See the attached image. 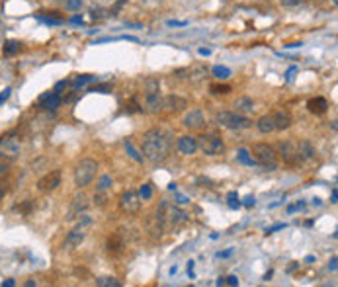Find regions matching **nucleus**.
<instances>
[{
	"label": "nucleus",
	"mask_w": 338,
	"mask_h": 287,
	"mask_svg": "<svg viewBox=\"0 0 338 287\" xmlns=\"http://www.w3.org/2000/svg\"><path fill=\"white\" fill-rule=\"evenodd\" d=\"M307 110L311 111V113H315V115H323V113H327V110H329V102H327V98H323V96L311 98V100L307 102Z\"/></svg>",
	"instance_id": "nucleus-20"
},
{
	"label": "nucleus",
	"mask_w": 338,
	"mask_h": 287,
	"mask_svg": "<svg viewBox=\"0 0 338 287\" xmlns=\"http://www.w3.org/2000/svg\"><path fill=\"white\" fill-rule=\"evenodd\" d=\"M213 74H215L217 78H229V76H231V70H229L227 66H215V68H213Z\"/></svg>",
	"instance_id": "nucleus-30"
},
{
	"label": "nucleus",
	"mask_w": 338,
	"mask_h": 287,
	"mask_svg": "<svg viewBox=\"0 0 338 287\" xmlns=\"http://www.w3.org/2000/svg\"><path fill=\"white\" fill-rule=\"evenodd\" d=\"M2 198H4V190L0 188V201H2Z\"/></svg>",
	"instance_id": "nucleus-49"
},
{
	"label": "nucleus",
	"mask_w": 338,
	"mask_h": 287,
	"mask_svg": "<svg viewBox=\"0 0 338 287\" xmlns=\"http://www.w3.org/2000/svg\"><path fill=\"white\" fill-rule=\"evenodd\" d=\"M225 284H229V286H239V278H237V276H229V278H225Z\"/></svg>",
	"instance_id": "nucleus-39"
},
{
	"label": "nucleus",
	"mask_w": 338,
	"mask_h": 287,
	"mask_svg": "<svg viewBox=\"0 0 338 287\" xmlns=\"http://www.w3.org/2000/svg\"><path fill=\"white\" fill-rule=\"evenodd\" d=\"M227 199H229V207H231V209H237V207H241V201H239V196H237L235 192H231V194L227 196Z\"/></svg>",
	"instance_id": "nucleus-32"
},
{
	"label": "nucleus",
	"mask_w": 338,
	"mask_h": 287,
	"mask_svg": "<svg viewBox=\"0 0 338 287\" xmlns=\"http://www.w3.org/2000/svg\"><path fill=\"white\" fill-rule=\"evenodd\" d=\"M84 237H86V233H84V227L82 225H76L70 233L67 235V239H65V246L67 248H74V246H80V243L84 241Z\"/></svg>",
	"instance_id": "nucleus-18"
},
{
	"label": "nucleus",
	"mask_w": 338,
	"mask_h": 287,
	"mask_svg": "<svg viewBox=\"0 0 338 287\" xmlns=\"http://www.w3.org/2000/svg\"><path fill=\"white\" fill-rule=\"evenodd\" d=\"M110 90H112L110 84H102V86H94V88H90V92H110Z\"/></svg>",
	"instance_id": "nucleus-38"
},
{
	"label": "nucleus",
	"mask_w": 338,
	"mask_h": 287,
	"mask_svg": "<svg viewBox=\"0 0 338 287\" xmlns=\"http://www.w3.org/2000/svg\"><path fill=\"white\" fill-rule=\"evenodd\" d=\"M178 151H180L182 155H194L196 151H198V139L196 137H192V135H184L178 139Z\"/></svg>",
	"instance_id": "nucleus-17"
},
{
	"label": "nucleus",
	"mask_w": 338,
	"mask_h": 287,
	"mask_svg": "<svg viewBox=\"0 0 338 287\" xmlns=\"http://www.w3.org/2000/svg\"><path fill=\"white\" fill-rule=\"evenodd\" d=\"M141 149L151 162H162L170 153V135L162 129H151L143 135Z\"/></svg>",
	"instance_id": "nucleus-1"
},
{
	"label": "nucleus",
	"mask_w": 338,
	"mask_h": 287,
	"mask_svg": "<svg viewBox=\"0 0 338 287\" xmlns=\"http://www.w3.org/2000/svg\"><path fill=\"white\" fill-rule=\"evenodd\" d=\"M67 86H68V80H61V82H57V84H55V90H53V92H57V94H59L61 90H65Z\"/></svg>",
	"instance_id": "nucleus-37"
},
{
	"label": "nucleus",
	"mask_w": 338,
	"mask_h": 287,
	"mask_svg": "<svg viewBox=\"0 0 338 287\" xmlns=\"http://www.w3.org/2000/svg\"><path fill=\"white\" fill-rule=\"evenodd\" d=\"M252 155L268 170H276V166H278V153H276L274 147L266 145V143H256V145H252Z\"/></svg>",
	"instance_id": "nucleus-4"
},
{
	"label": "nucleus",
	"mask_w": 338,
	"mask_h": 287,
	"mask_svg": "<svg viewBox=\"0 0 338 287\" xmlns=\"http://www.w3.org/2000/svg\"><path fill=\"white\" fill-rule=\"evenodd\" d=\"M256 127H258V131L264 133V135L276 131V125H274V115H262V117L256 121Z\"/></svg>",
	"instance_id": "nucleus-23"
},
{
	"label": "nucleus",
	"mask_w": 338,
	"mask_h": 287,
	"mask_svg": "<svg viewBox=\"0 0 338 287\" xmlns=\"http://www.w3.org/2000/svg\"><path fill=\"white\" fill-rule=\"evenodd\" d=\"M86 207H88V198H86L84 194H76V196L72 198V203H70V209H68L67 219L68 221H72V219L80 217V213H84V211H86Z\"/></svg>",
	"instance_id": "nucleus-11"
},
{
	"label": "nucleus",
	"mask_w": 338,
	"mask_h": 287,
	"mask_svg": "<svg viewBox=\"0 0 338 287\" xmlns=\"http://www.w3.org/2000/svg\"><path fill=\"white\" fill-rule=\"evenodd\" d=\"M245 205H247V207H250V205H254V198H252V196H248V198L245 199Z\"/></svg>",
	"instance_id": "nucleus-45"
},
{
	"label": "nucleus",
	"mask_w": 338,
	"mask_h": 287,
	"mask_svg": "<svg viewBox=\"0 0 338 287\" xmlns=\"http://www.w3.org/2000/svg\"><path fill=\"white\" fill-rule=\"evenodd\" d=\"M284 227H286V225H282V223H280V225H274V227H270V229H266V233L270 235V233H274V231H280V229H284Z\"/></svg>",
	"instance_id": "nucleus-41"
},
{
	"label": "nucleus",
	"mask_w": 338,
	"mask_h": 287,
	"mask_svg": "<svg viewBox=\"0 0 338 287\" xmlns=\"http://www.w3.org/2000/svg\"><path fill=\"white\" fill-rule=\"evenodd\" d=\"M231 90L233 88H231L229 84H211V86H209V92L215 94V96H227Z\"/></svg>",
	"instance_id": "nucleus-26"
},
{
	"label": "nucleus",
	"mask_w": 338,
	"mask_h": 287,
	"mask_svg": "<svg viewBox=\"0 0 338 287\" xmlns=\"http://www.w3.org/2000/svg\"><path fill=\"white\" fill-rule=\"evenodd\" d=\"M145 110L149 113H158L162 110V94L157 78H147L145 82Z\"/></svg>",
	"instance_id": "nucleus-3"
},
{
	"label": "nucleus",
	"mask_w": 338,
	"mask_h": 287,
	"mask_svg": "<svg viewBox=\"0 0 338 287\" xmlns=\"http://www.w3.org/2000/svg\"><path fill=\"white\" fill-rule=\"evenodd\" d=\"M184 127L188 129H203L205 127V115L202 110H192L184 117Z\"/></svg>",
	"instance_id": "nucleus-13"
},
{
	"label": "nucleus",
	"mask_w": 338,
	"mask_h": 287,
	"mask_svg": "<svg viewBox=\"0 0 338 287\" xmlns=\"http://www.w3.org/2000/svg\"><path fill=\"white\" fill-rule=\"evenodd\" d=\"M20 45L22 43H18V41H12V39H10V41H6V43H4L2 53H4V55H14V53H18V51L22 49Z\"/></svg>",
	"instance_id": "nucleus-25"
},
{
	"label": "nucleus",
	"mask_w": 338,
	"mask_h": 287,
	"mask_svg": "<svg viewBox=\"0 0 338 287\" xmlns=\"http://www.w3.org/2000/svg\"><path fill=\"white\" fill-rule=\"evenodd\" d=\"M18 155H20V143H18V139H14V137L0 139V156H4L8 160H14Z\"/></svg>",
	"instance_id": "nucleus-9"
},
{
	"label": "nucleus",
	"mask_w": 338,
	"mask_h": 287,
	"mask_svg": "<svg viewBox=\"0 0 338 287\" xmlns=\"http://www.w3.org/2000/svg\"><path fill=\"white\" fill-rule=\"evenodd\" d=\"M106 250H108V254L113 256V258L121 256V254H123V250H125V241H123V237H121L119 233L110 235V237H108V241H106Z\"/></svg>",
	"instance_id": "nucleus-12"
},
{
	"label": "nucleus",
	"mask_w": 338,
	"mask_h": 287,
	"mask_svg": "<svg viewBox=\"0 0 338 287\" xmlns=\"http://www.w3.org/2000/svg\"><path fill=\"white\" fill-rule=\"evenodd\" d=\"M110 186H112V178H110V176H102V178H100V182H98V192H106Z\"/></svg>",
	"instance_id": "nucleus-31"
},
{
	"label": "nucleus",
	"mask_w": 338,
	"mask_h": 287,
	"mask_svg": "<svg viewBox=\"0 0 338 287\" xmlns=\"http://www.w3.org/2000/svg\"><path fill=\"white\" fill-rule=\"evenodd\" d=\"M237 156H239V160H241V162H245V164H254V160H252V158L248 156V153L245 151V149H241Z\"/></svg>",
	"instance_id": "nucleus-34"
},
{
	"label": "nucleus",
	"mask_w": 338,
	"mask_h": 287,
	"mask_svg": "<svg viewBox=\"0 0 338 287\" xmlns=\"http://www.w3.org/2000/svg\"><path fill=\"white\" fill-rule=\"evenodd\" d=\"M215 121L231 131H241V129H248L252 127V119H248L247 115H241L237 111H219L215 115Z\"/></svg>",
	"instance_id": "nucleus-2"
},
{
	"label": "nucleus",
	"mask_w": 338,
	"mask_h": 287,
	"mask_svg": "<svg viewBox=\"0 0 338 287\" xmlns=\"http://www.w3.org/2000/svg\"><path fill=\"white\" fill-rule=\"evenodd\" d=\"M61 96L57 94V92H47L43 94L41 98H39V102H37V106L41 108V110H57L59 106H61Z\"/></svg>",
	"instance_id": "nucleus-14"
},
{
	"label": "nucleus",
	"mask_w": 338,
	"mask_h": 287,
	"mask_svg": "<svg viewBox=\"0 0 338 287\" xmlns=\"http://www.w3.org/2000/svg\"><path fill=\"white\" fill-rule=\"evenodd\" d=\"M92 80H94L92 74H82V76H76V78L72 80V84H74V88H80V86H84L86 82H92Z\"/></svg>",
	"instance_id": "nucleus-27"
},
{
	"label": "nucleus",
	"mask_w": 338,
	"mask_h": 287,
	"mask_svg": "<svg viewBox=\"0 0 338 287\" xmlns=\"http://www.w3.org/2000/svg\"><path fill=\"white\" fill-rule=\"evenodd\" d=\"M207 72H209V70H207V66L205 65H196V66H192V68H188V70H186L188 80H190L192 84H198V82L205 80Z\"/></svg>",
	"instance_id": "nucleus-21"
},
{
	"label": "nucleus",
	"mask_w": 338,
	"mask_h": 287,
	"mask_svg": "<svg viewBox=\"0 0 338 287\" xmlns=\"http://www.w3.org/2000/svg\"><path fill=\"white\" fill-rule=\"evenodd\" d=\"M162 108H166L168 111H182L184 108H188V102L182 96L170 94V96L162 98Z\"/></svg>",
	"instance_id": "nucleus-15"
},
{
	"label": "nucleus",
	"mask_w": 338,
	"mask_h": 287,
	"mask_svg": "<svg viewBox=\"0 0 338 287\" xmlns=\"http://www.w3.org/2000/svg\"><path fill=\"white\" fill-rule=\"evenodd\" d=\"M125 149H127L129 156H131V158H133L135 162H143V156L139 155L135 149H133V143H131V141H125Z\"/></svg>",
	"instance_id": "nucleus-28"
},
{
	"label": "nucleus",
	"mask_w": 338,
	"mask_h": 287,
	"mask_svg": "<svg viewBox=\"0 0 338 287\" xmlns=\"http://www.w3.org/2000/svg\"><path fill=\"white\" fill-rule=\"evenodd\" d=\"M151 194H153V192H151V186H149V184H145V186L141 188V192H139V198L149 199L151 198Z\"/></svg>",
	"instance_id": "nucleus-35"
},
{
	"label": "nucleus",
	"mask_w": 338,
	"mask_h": 287,
	"mask_svg": "<svg viewBox=\"0 0 338 287\" xmlns=\"http://www.w3.org/2000/svg\"><path fill=\"white\" fill-rule=\"evenodd\" d=\"M96 170H98L96 160H92V158L80 160L78 166H76V170H74V184H76L78 188L88 186L92 180H94V176H96Z\"/></svg>",
	"instance_id": "nucleus-5"
},
{
	"label": "nucleus",
	"mask_w": 338,
	"mask_h": 287,
	"mask_svg": "<svg viewBox=\"0 0 338 287\" xmlns=\"http://www.w3.org/2000/svg\"><path fill=\"white\" fill-rule=\"evenodd\" d=\"M94 201H96L98 205H104V201H106V198H104V196H98V198L94 196Z\"/></svg>",
	"instance_id": "nucleus-42"
},
{
	"label": "nucleus",
	"mask_w": 338,
	"mask_h": 287,
	"mask_svg": "<svg viewBox=\"0 0 338 287\" xmlns=\"http://www.w3.org/2000/svg\"><path fill=\"white\" fill-rule=\"evenodd\" d=\"M119 207H121V211L123 213H127V215H135L137 211L141 209V198L137 196L135 192H125L121 199H119Z\"/></svg>",
	"instance_id": "nucleus-8"
},
{
	"label": "nucleus",
	"mask_w": 338,
	"mask_h": 287,
	"mask_svg": "<svg viewBox=\"0 0 338 287\" xmlns=\"http://www.w3.org/2000/svg\"><path fill=\"white\" fill-rule=\"evenodd\" d=\"M276 153L282 156L284 164H288V166H297V164L301 162L295 141H282V143L278 145V151H276Z\"/></svg>",
	"instance_id": "nucleus-7"
},
{
	"label": "nucleus",
	"mask_w": 338,
	"mask_h": 287,
	"mask_svg": "<svg viewBox=\"0 0 338 287\" xmlns=\"http://www.w3.org/2000/svg\"><path fill=\"white\" fill-rule=\"evenodd\" d=\"M284 6H297V4H301L303 0H280Z\"/></svg>",
	"instance_id": "nucleus-40"
},
{
	"label": "nucleus",
	"mask_w": 338,
	"mask_h": 287,
	"mask_svg": "<svg viewBox=\"0 0 338 287\" xmlns=\"http://www.w3.org/2000/svg\"><path fill=\"white\" fill-rule=\"evenodd\" d=\"M217 286H225V278H219V280H217Z\"/></svg>",
	"instance_id": "nucleus-48"
},
{
	"label": "nucleus",
	"mask_w": 338,
	"mask_h": 287,
	"mask_svg": "<svg viewBox=\"0 0 338 287\" xmlns=\"http://www.w3.org/2000/svg\"><path fill=\"white\" fill-rule=\"evenodd\" d=\"M231 252H233V248H231V250H227V252H219V258H227V256H231Z\"/></svg>",
	"instance_id": "nucleus-46"
},
{
	"label": "nucleus",
	"mask_w": 338,
	"mask_h": 287,
	"mask_svg": "<svg viewBox=\"0 0 338 287\" xmlns=\"http://www.w3.org/2000/svg\"><path fill=\"white\" fill-rule=\"evenodd\" d=\"M329 270L337 272V258H333V260H331V264H329Z\"/></svg>",
	"instance_id": "nucleus-43"
},
{
	"label": "nucleus",
	"mask_w": 338,
	"mask_h": 287,
	"mask_svg": "<svg viewBox=\"0 0 338 287\" xmlns=\"http://www.w3.org/2000/svg\"><path fill=\"white\" fill-rule=\"evenodd\" d=\"M31 205H33V201H29V199H27V201H25L23 205H20L18 209H20L22 213H29V209H31Z\"/></svg>",
	"instance_id": "nucleus-36"
},
{
	"label": "nucleus",
	"mask_w": 338,
	"mask_h": 287,
	"mask_svg": "<svg viewBox=\"0 0 338 287\" xmlns=\"http://www.w3.org/2000/svg\"><path fill=\"white\" fill-rule=\"evenodd\" d=\"M96 286L98 287H121V284H119L115 278L106 276V278H96Z\"/></svg>",
	"instance_id": "nucleus-24"
},
{
	"label": "nucleus",
	"mask_w": 338,
	"mask_h": 287,
	"mask_svg": "<svg viewBox=\"0 0 338 287\" xmlns=\"http://www.w3.org/2000/svg\"><path fill=\"white\" fill-rule=\"evenodd\" d=\"M235 111L241 113V115L252 113V111H254V102H252V98H248V96L237 98V100H235Z\"/></svg>",
	"instance_id": "nucleus-22"
},
{
	"label": "nucleus",
	"mask_w": 338,
	"mask_h": 287,
	"mask_svg": "<svg viewBox=\"0 0 338 287\" xmlns=\"http://www.w3.org/2000/svg\"><path fill=\"white\" fill-rule=\"evenodd\" d=\"M198 149L202 151L203 155L217 156L225 151V145H223V141H221L219 137H215V135H202V137H198Z\"/></svg>",
	"instance_id": "nucleus-6"
},
{
	"label": "nucleus",
	"mask_w": 338,
	"mask_h": 287,
	"mask_svg": "<svg viewBox=\"0 0 338 287\" xmlns=\"http://www.w3.org/2000/svg\"><path fill=\"white\" fill-rule=\"evenodd\" d=\"M8 96H10V90H4V94H0V104H2V102H4Z\"/></svg>",
	"instance_id": "nucleus-44"
},
{
	"label": "nucleus",
	"mask_w": 338,
	"mask_h": 287,
	"mask_svg": "<svg viewBox=\"0 0 338 287\" xmlns=\"http://www.w3.org/2000/svg\"><path fill=\"white\" fill-rule=\"evenodd\" d=\"M2 286H4V287H12V286H14V282H12V280H6Z\"/></svg>",
	"instance_id": "nucleus-47"
},
{
	"label": "nucleus",
	"mask_w": 338,
	"mask_h": 287,
	"mask_svg": "<svg viewBox=\"0 0 338 287\" xmlns=\"http://www.w3.org/2000/svg\"><path fill=\"white\" fill-rule=\"evenodd\" d=\"M274 125L276 129L284 131V129H290L292 127V113L288 110H280L274 113Z\"/></svg>",
	"instance_id": "nucleus-19"
},
{
	"label": "nucleus",
	"mask_w": 338,
	"mask_h": 287,
	"mask_svg": "<svg viewBox=\"0 0 338 287\" xmlns=\"http://www.w3.org/2000/svg\"><path fill=\"white\" fill-rule=\"evenodd\" d=\"M80 6H82V0H67L65 2L67 10H80Z\"/></svg>",
	"instance_id": "nucleus-33"
},
{
	"label": "nucleus",
	"mask_w": 338,
	"mask_h": 287,
	"mask_svg": "<svg viewBox=\"0 0 338 287\" xmlns=\"http://www.w3.org/2000/svg\"><path fill=\"white\" fill-rule=\"evenodd\" d=\"M59 186H61V170H51L43 178H39V182H37L39 192H53Z\"/></svg>",
	"instance_id": "nucleus-10"
},
{
	"label": "nucleus",
	"mask_w": 338,
	"mask_h": 287,
	"mask_svg": "<svg viewBox=\"0 0 338 287\" xmlns=\"http://www.w3.org/2000/svg\"><path fill=\"white\" fill-rule=\"evenodd\" d=\"M90 16L92 20H104V18L108 16V10H104V8H92Z\"/></svg>",
	"instance_id": "nucleus-29"
},
{
	"label": "nucleus",
	"mask_w": 338,
	"mask_h": 287,
	"mask_svg": "<svg viewBox=\"0 0 338 287\" xmlns=\"http://www.w3.org/2000/svg\"><path fill=\"white\" fill-rule=\"evenodd\" d=\"M297 153H299L301 162H303V160H315L317 158L315 147H313V143L307 141V139H301V141L297 143Z\"/></svg>",
	"instance_id": "nucleus-16"
}]
</instances>
